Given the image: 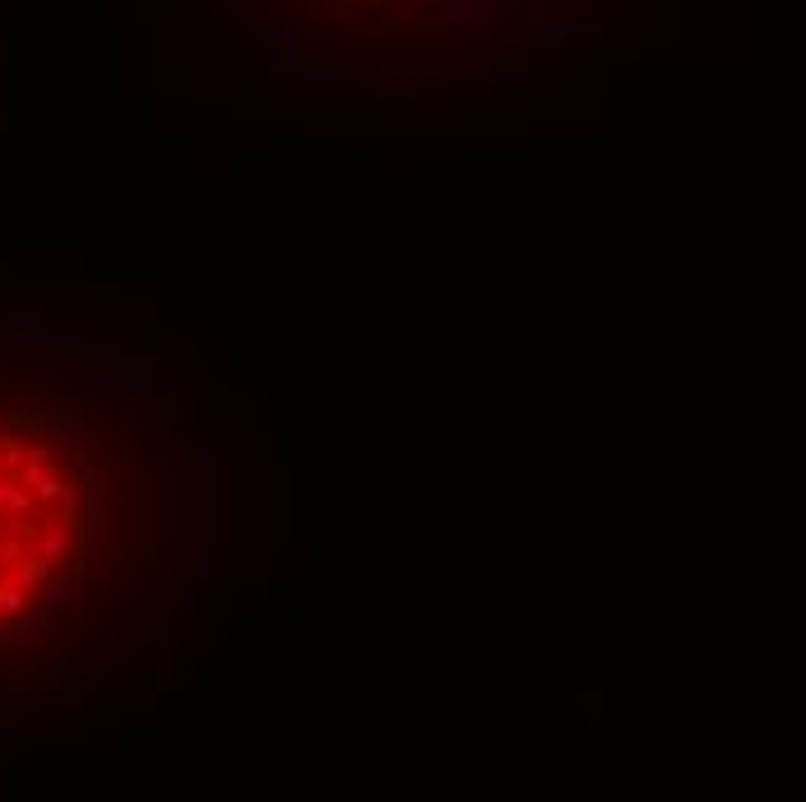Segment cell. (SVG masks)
I'll use <instances>...</instances> for the list:
<instances>
[{
  "mask_svg": "<svg viewBox=\"0 0 806 802\" xmlns=\"http://www.w3.org/2000/svg\"><path fill=\"white\" fill-rule=\"evenodd\" d=\"M269 10L278 5H302L306 14H325V10H371V14H408V10H450V5H464V0H260Z\"/></svg>",
  "mask_w": 806,
  "mask_h": 802,
  "instance_id": "cell-2",
  "label": "cell"
},
{
  "mask_svg": "<svg viewBox=\"0 0 806 802\" xmlns=\"http://www.w3.org/2000/svg\"><path fill=\"white\" fill-rule=\"evenodd\" d=\"M172 441L126 367L0 339V719L65 705L163 594Z\"/></svg>",
  "mask_w": 806,
  "mask_h": 802,
  "instance_id": "cell-1",
  "label": "cell"
}]
</instances>
